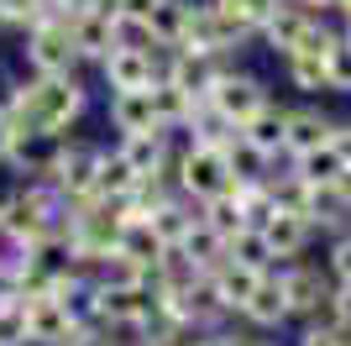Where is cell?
<instances>
[{
  "instance_id": "obj_41",
  "label": "cell",
  "mask_w": 351,
  "mask_h": 346,
  "mask_svg": "<svg viewBox=\"0 0 351 346\" xmlns=\"http://www.w3.org/2000/svg\"><path fill=\"white\" fill-rule=\"evenodd\" d=\"M325 320H336L341 331H351V284H330V299H325Z\"/></svg>"
},
{
  "instance_id": "obj_27",
  "label": "cell",
  "mask_w": 351,
  "mask_h": 346,
  "mask_svg": "<svg viewBox=\"0 0 351 346\" xmlns=\"http://www.w3.org/2000/svg\"><path fill=\"white\" fill-rule=\"evenodd\" d=\"M283 163H289L299 178H309L315 189H320V184H336V178H351V168L341 163V152H336L330 142L315 147V152H299V158H283Z\"/></svg>"
},
{
  "instance_id": "obj_45",
  "label": "cell",
  "mask_w": 351,
  "mask_h": 346,
  "mask_svg": "<svg viewBox=\"0 0 351 346\" xmlns=\"http://www.w3.org/2000/svg\"><path fill=\"white\" fill-rule=\"evenodd\" d=\"M336 27H341V37L351 43V11H346V16H336Z\"/></svg>"
},
{
  "instance_id": "obj_23",
  "label": "cell",
  "mask_w": 351,
  "mask_h": 346,
  "mask_svg": "<svg viewBox=\"0 0 351 346\" xmlns=\"http://www.w3.org/2000/svg\"><path fill=\"white\" fill-rule=\"evenodd\" d=\"M147 226L158 231V242H162V246H178V242H184V236H189L194 226H199V205H194V200H184V194L173 189V194H168V200H162L158 210L147 216Z\"/></svg>"
},
{
  "instance_id": "obj_43",
  "label": "cell",
  "mask_w": 351,
  "mask_h": 346,
  "mask_svg": "<svg viewBox=\"0 0 351 346\" xmlns=\"http://www.w3.org/2000/svg\"><path fill=\"white\" fill-rule=\"evenodd\" d=\"M69 346H116V336H110V331H79Z\"/></svg>"
},
{
  "instance_id": "obj_29",
  "label": "cell",
  "mask_w": 351,
  "mask_h": 346,
  "mask_svg": "<svg viewBox=\"0 0 351 346\" xmlns=\"http://www.w3.org/2000/svg\"><path fill=\"white\" fill-rule=\"evenodd\" d=\"M116 252H126V257H132L142 273H152V268H158V257L168 252V246L158 242V231L147 226V220H126V226H121V246H116Z\"/></svg>"
},
{
  "instance_id": "obj_10",
  "label": "cell",
  "mask_w": 351,
  "mask_h": 346,
  "mask_svg": "<svg viewBox=\"0 0 351 346\" xmlns=\"http://www.w3.org/2000/svg\"><path fill=\"white\" fill-rule=\"evenodd\" d=\"M105 142H110V137H89V131H73V137H69L58 168H53V178H47V184L58 189L69 205L84 200V194H95V168H100Z\"/></svg>"
},
{
  "instance_id": "obj_12",
  "label": "cell",
  "mask_w": 351,
  "mask_h": 346,
  "mask_svg": "<svg viewBox=\"0 0 351 346\" xmlns=\"http://www.w3.org/2000/svg\"><path fill=\"white\" fill-rule=\"evenodd\" d=\"M100 121L116 137H142V131H168L158 121V105H152V89H126V95H105L100 100Z\"/></svg>"
},
{
  "instance_id": "obj_34",
  "label": "cell",
  "mask_w": 351,
  "mask_h": 346,
  "mask_svg": "<svg viewBox=\"0 0 351 346\" xmlns=\"http://www.w3.org/2000/svg\"><path fill=\"white\" fill-rule=\"evenodd\" d=\"M152 105H158V121H162V126L178 131V126H184V121L194 115V105H199V100H189V95H184L178 84L158 79V84H152Z\"/></svg>"
},
{
  "instance_id": "obj_1",
  "label": "cell",
  "mask_w": 351,
  "mask_h": 346,
  "mask_svg": "<svg viewBox=\"0 0 351 346\" xmlns=\"http://www.w3.org/2000/svg\"><path fill=\"white\" fill-rule=\"evenodd\" d=\"M95 111V84L84 69L73 73H27L21 79V105L11 111L16 126H47V131H84Z\"/></svg>"
},
{
  "instance_id": "obj_20",
  "label": "cell",
  "mask_w": 351,
  "mask_h": 346,
  "mask_svg": "<svg viewBox=\"0 0 351 346\" xmlns=\"http://www.w3.org/2000/svg\"><path fill=\"white\" fill-rule=\"evenodd\" d=\"M27 304V336L32 346H69L73 336H79V325L69 320V310H63L53 294H43V299H21Z\"/></svg>"
},
{
  "instance_id": "obj_28",
  "label": "cell",
  "mask_w": 351,
  "mask_h": 346,
  "mask_svg": "<svg viewBox=\"0 0 351 346\" xmlns=\"http://www.w3.org/2000/svg\"><path fill=\"white\" fill-rule=\"evenodd\" d=\"M136 189V173H132V163L116 152V142H105V152H100V168H95V194H105V200H126Z\"/></svg>"
},
{
  "instance_id": "obj_37",
  "label": "cell",
  "mask_w": 351,
  "mask_h": 346,
  "mask_svg": "<svg viewBox=\"0 0 351 346\" xmlns=\"http://www.w3.org/2000/svg\"><path fill=\"white\" fill-rule=\"evenodd\" d=\"M37 16H47V0H0V37H21Z\"/></svg>"
},
{
  "instance_id": "obj_38",
  "label": "cell",
  "mask_w": 351,
  "mask_h": 346,
  "mask_svg": "<svg viewBox=\"0 0 351 346\" xmlns=\"http://www.w3.org/2000/svg\"><path fill=\"white\" fill-rule=\"evenodd\" d=\"M0 346H32V336H27V304H21V299L0 304Z\"/></svg>"
},
{
  "instance_id": "obj_46",
  "label": "cell",
  "mask_w": 351,
  "mask_h": 346,
  "mask_svg": "<svg viewBox=\"0 0 351 346\" xmlns=\"http://www.w3.org/2000/svg\"><path fill=\"white\" fill-rule=\"evenodd\" d=\"M257 346H289V336H263Z\"/></svg>"
},
{
  "instance_id": "obj_26",
  "label": "cell",
  "mask_w": 351,
  "mask_h": 346,
  "mask_svg": "<svg viewBox=\"0 0 351 346\" xmlns=\"http://www.w3.org/2000/svg\"><path fill=\"white\" fill-rule=\"evenodd\" d=\"M220 158H226V168H231V178L236 184H247V178H267V173L278 168L283 158H267V152H257V147L247 142V137H241V131H236L231 142L220 147Z\"/></svg>"
},
{
  "instance_id": "obj_36",
  "label": "cell",
  "mask_w": 351,
  "mask_h": 346,
  "mask_svg": "<svg viewBox=\"0 0 351 346\" xmlns=\"http://www.w3.org/2000/svg\"><path fill=\"white\" fill-rule=\"evenodd\" d=\"M289 346H351V331H341L336 320H304L289 331Z\"/></svg>"
},
{
  "instance_id": "obj_3",
  "label": "cell",
  "mask_w": 351,
  "mask_h": 346,
  "mask_svg": "<svg viewBox=\"0 0 351 346\" xmlns=\"http://www.w3.org/2000/svg\"><path fill=\"white\" fill-rule=\"evenodd\" d=\"M16 69L21 73H73L79 53L69 37V16H37L21 37H16Z\"/></svg>"
},
{
  "instance_id": "obj_35",
  "label": "cell",
  "mask_w": 351,
  "mask_h": 346,
  "mask_svg": "<svg viewBox=\"0 0 351 346\" xmlns=\"http://www.w3.org/2000/svg\"><path fill=\"white\" fill-rule=\"evenodd\" d=\"M325 95L330 100H351V43L346 37L325 53Z\"/></svg>"
},
{
  "instance_id": "obj_11",
  "label": "cell",
  "mask_w": 351,
  "mask_h": 346,
  "mask_svg": "<svg viewBox=\"0 0 351 346\" xmlns=\"http://www.w3.org/2000/svg\"><path fill=\"white\" fill-rule=\"evenodd\" d=\"M315 21H320V11H309L304 0H278V5L267 11V21L257 27V47H263L267 58H283L309 37Z\"/></svg>"
},
{
  "instance_id": "obj_2",
  "label": "cell",
  "mask_w": 351,
  "mask_h": 346,
  "mask_svg": "<svg viewBox=\"0 0 351 346\" xmlns=\"http://www.w3.org/2000/svg\"><path fill=\"white\" fill-rule=\"evenodd\" d=\"M63 216H69V200L47 178H11V189L0 194V231L21 246L47 236V231H58Z\"/></svg>"
},
{
  "instance_id": "obj_42",
  "label": "cell",
  "mask_w": 351,
  "mask_h": 346,
  "mask_svg": "<svg viewBox=\"0 0 351 346\" xmlns=\"http://www.w3.org/2000/svg\"><path fill=\"white\" fill-rule=\"evenodd\" d=\"M11 142H16V121L0 115V173H5V158H11Z\"/></svg>"
},
{
  "instance_id": "obj_19",
  "label": "cell",
  "mask_w": 351,
  "mask_h": 346,
  "mask_svg": "<svg viewBox=\"0 0 351 346\" xmlns=\"http://www.w3.org/2000/svg\"><path fill=\"white\" fill-rule=\"evenodd\" d=\"M273 69H278V84H283L289 100H330L325 95V58L283 53V58H273Z\"/></svg>"
},
{
  "instance_id": "obj_4",
  "label": "cell",
  "mask_w": 351,
  "mask_h": 346,
  "mask_svg": "<svg viewBox=\"0 0 351 346\" xmlns=\"http://www.w3.org/2000/svg\"><path fill=\"white\" fill-rule=\"evenodd\" d=\"M267 100H278V95H273V79H267V73H257L247 58H241V63H226V69H220V79H215V89H210V105H215L231 126H247V121L263 111Z\"/></svg>"
},
{
  "instance_id": "obj_7",
  "label": "cell",
  "mask_w": 351,
  "mask_h": 346,
  "mask_svg": "<svg viewBox=\"0 0 351 346\" xmlns=\"http://www.w3.org/2000/svg\"><path fill=\"white\" fill-rule=\"evenodd\" d=\"M73 131H47V126H16L11 158H5V173L11 178H53L63 147H69Z\"/></svg>"
},
{
  "instance_id": "obj_40",
  "label": "cell",
  "mask_w": 351,
  "mask_h": 346,
  "mask_svg": "<svg viewBox=\"0 0 351 346\" xmlns=\"http://www.w3.org/2000/svg\"><path fill=\"white\" fill-rule=\"evenodd\" d=\"M21 79H27V73L16 69V63H0V115H11L16 105H21Z\"/></svg>"
},
{
  "instance_id": "obj_44",
  "label": "cell",
  "mask_w": 351,
  "mask_h": 346,
  "mask_svg": "<svg viewBox=\"0 0 351 346\" xmlns=\"http://www.w3.org/2000/svg\"><path fill=\"white\" fill-rule=\"evenodd\" d=\"M95 0H47V11L53 16H73V11H89Z\"/></svg>"
},
{
  "instance_id": "obj_32",
  "label": "cell",
  "mask_w": 351,
  "mask_h": 346,
  "mask_svg": "<svg viewBox=\"0 0 351 346\" xmlns=\"http://www.w3.org/2000/svg\"><path fill=\"white\" fill-rule=\"evenodd\" d=\"M226 257L247 262V268H257V273H273V268H278V257H273V246H267L263 226H247V231H236L231 242H226Z\"/></svg>"
},
{
  "instance_id": "obj_22",
  "label": "cell",
  "mask_w": 351,
  "mask_h": 346,
  "mask_svg": "<svg viewBox=\"0 0 351 346\" xmlns=\"http://www.w3.org/2000/svg\"><path fill=\"white\" fill-rule=\"evenodd\" d=\"M283 131H289V95L267 100L263 111H257L247 126H241V137H247L257 152H267V158H283Z\"/></svg>"
},
{
  "instance_id": "obj_33",
  "label": "cell",
  "mask_w": 351,
  "mask_h": 346,
  "mask_svg": "<svg viewBox=\"0 0 351 346\" xmlns=\"http://www.w3.org/2000/svg\"><path fill=\"white\" fill-rule=\"evenodd\" d=\"M199 220L215 231L220 242H231L236 231H247V216H241L236 194H215V200H205V205H199Z\"/></svg>"
},
{
  "instance_id": "obj_8",
  "label": "cell",
  "mask_w": 351,
  "mask_h": 346,
  "mask_svg": "<svg viewBox=\"0 0 351 346\" xmlns=\"http://www.w3.org/2000/svg\"><path fill=\"white\" fill-rule=\"evenodd\" d=\"M289 294V320L293 325H304V320H320L325 315V299H330V278L315 257H299V262H278L273 268Z\"/></svg>"
},
{
  "instance_id": "obj_21",
  "label": "cell",
  "mask_w": 351,
  "mask_h": 346,
  "mask_svg": "<svg viewBox=\"0 0 351 346\" xmlns=\"http://www.w3.org/2000/svg\"><path fill=\"white\" fill-rule=\"evenodd\" d=\"M53 299L69 310V320L79 325V331H105V315H100V284L89 273H73L69 284L53 288Z\"/></svg>"
},
{
  "instance_id": "obj_30",
  "label": "cell",
  "mask_w": 351,
  "mask_h": 346,
  "mask_svg": "<svg viewBox=\"0 0 351 346\" xmlns=\"http://www.w3.org/2000/svg\"><path fill=\"white\" fill-rule=\"evenodd\" d=\"M173 252H178V257H184V262H189V268H194V273H199V278H205L210 268H215V262L226 257V242H220L215 231H210L205 220H199V226H194L189 236H184V242L173 246Z\"/></svg>"
},
{
  "instance_id": "obj_5",
  "label": "cell",
  "mask_w": 351,
  "mask_h": 346,
  "mask_svg": "<svg viewBox=\"0 0 351 346\" xmlns=\"http://www.w3.org/2000/svg\"><path fill=\"white\" fill-rule=\"evenodd\" d=\"M173 189L184 194V200L205 205L215 200V194H231V168H226V158H220V147H194V142H178V158H173Z\"/></svg>"
},
{
  "instance_id": "obj_6",
  "label": "cell",
  "mask_w": 351,
  "mask_h": 346,
  "mask_svg": "<svg viewBox=\"0 0 351 346\" xmlns=\"http://www.w3.org/2000/svg\"><path fill=\"white\" fill-rule=\"evenodd\" d=\"M162 63H168V47H110L105 63L95 69L105 95H126V89H152L162 79Z\"/></svg>"
},
{
  "instance_id": "obj_18",
  "label": "cell",
  "mask_w": 351,
  "mask_h": 346,
  "mask_svg": "<svg viewBox=\"0 0 351 346\" xmlns=\"http://www.w3.org/2000/svg\"><path fill=\"white\" fill-rule=\"evenodd\" d=\"M205 284H210V294L220 299V310H226V320H236L241 310H247V299H252V288L263 284V273L257 268H247V262H236V257H220L215 268L205 273Z\"/></svg>"
},
{
  "instance_id": "obj_25",
  "label": "cell",
  "mask_w": 351,
  "mask_h": 346,
  "mask_svg": "<svg viewBox=\"0 0 351 346\" xmlns=\"http://www.w3.org/2000/svg\"><path fill=\"white\" fill-rule=\"evenodd\" d=\"M267 194H273V210H289V216H309V200H315V184L299 178L289 163L267 173Z\"/></svg>"
},
{
  "instance_id": "obj_13",
  "label": "cell",
  "mask_w": 351,
  "mask_h": 346,
  "mask_svg": "<svg viewBox=\"0 0 351 346\" xmlns=\"http://www.w3.org/2000/svg\"><path fill=\"white\" fill-rule=\"evenodd\" d=\"M220 69H226V58H215V53H199V47H168L162 79H168V84H178L189 100H210V89H215Z\"/></svg>"
},
{
  "instance_id": "obj_24",
  "label": "cell",
  "mask_w": 351,
  "mask_h": 346,
  "mask_svg": "<svg viewBox=\"0 0 351 346\" xmlns=\"http://www.w3.org/2000/svg\"><path fill=\"white\" fill-rule=\"evenodd\" d=\"M309 220L315 231H341L351 226V178H336V184H320L315 189V200H309Z\"/></svg>"
},
{
  "instance_id": "obj_14",
  "label": "cell",
  "mask_w": 351,
  "mask_h": 346,
  "mask_svg": "<svg viewBox=\"0 0 351 346\" xmlns=\"http://www.w3.org/2000/svg\"><path fill=\"white\" fill-rule=\"evenodd\" d=\"M330 126H336V111L325 100H289V131H283V158H299V152H315V147L330 142Z\"/></svg>"
},
{
  "instance_id": "obj_31",
  "label": "cell",
  "mask_w": 351,
  "mask_h": 346,
  "mask_svg": "<svg viewBox=\"0 0 351 346\" xmlns=\"http://www.w3.org/2000/svg\"><path fill=\"white\" fill-rule=\"evenodd\" d=\"M315 262L325 268V278H330V284H351V226L325 231L320 246H315Z\"/></svg>"
},
{
  "instance_id": "obj_15",
  "label": "cell",
  "mask_w": 351,
  "mask_h": 346,
  "mask_svg": "<svg viewBox=\"0 0 351 346\" xmlns=\"http://www.w3.org/2000/svg\"><path fill=\"white\" fill-rule=\"evenodd\" d=\"M236 320H241L247 331H257V336H289V331H293V320H289V294H283L278 273H263V284L252 288L247 310H241Z\"/></svg>"
},
{
  "instance_id": "obj_16",
  "label": "cell",
  "mask_w": 351,
  "mask_h": 346,
  "mask_svg": "<svg viewBox=\"0 0 351 346\" xmlns=\"http://www.w3.org/2000/svg\"><path fill=\"white\" fill-rule=\"evenodd\" d=\"M116 152L132 163L136 178H158V173H173L178 158V137L173 131H142V137H116Z\"/></svg>"
},
{
  "instance_id": "obj_17",
  "label": "cell",
  "mask_w": 351,
  "mask_h": 346,
  "mask_svg": "<svg viewBox=\"0 0 351 346\" xmlns=\"http://www.w3.org/2000/svg\"><path fill=\"white\" fill-rule=\"evenodd\" d=\"M263 236L273 246V257L278 262H299V257H315V246H320V231L309 216H289V210H273L263 220Z\"/></svg>"
},
{
  "instance_id": "obj_9",
  "label": "cell",
  "mask_w": 351,
  "mask_h": 346,
  "mask_svg": "<svg viewBox=\"0 0 351 346\" xmlns=\"http://www.w3.org/2000/svg\"><path fill=\"white\" fill-rule=\"evenodd\" d=\"M116 11H121V0H95L89 11L69 16V37H73V53H79L84 73H95L105 63V53L116 47Z\"/></svg>"
},
{
  "instance_id": "obj_39",
  "label": "cell",
  "mask_w": 351,
  "mask_h": 346,
  "mask_svg": "<svg viewBox=\"0 0 351 346\" xmlns=\"http://www.w3.org/2000/svg\"><path fill=\"white\" fill-rule=\"evenodd\" d=\"M215 5H220L226 16H236L241 27H252V32H257V27L267 21V11L278 5V0H215Z\"/></svg>"
},
{
  "instance_id": "obj_47",
  "label": "cell",
  "mask_w": 351,
  "mask_h": 346,
  "mask_svg": "<svg viewBox=\"0 0 351 346\" xmlns=\"http://www.w3.org/2000/svg\"><path fill=\"white\" fill-rule=\"evenodd\" d=\"M351 11V0H336V16H346Z\"/></svg>"
}]
</instances>
